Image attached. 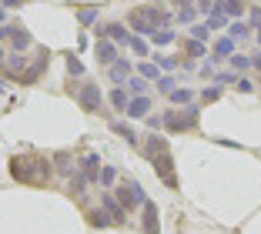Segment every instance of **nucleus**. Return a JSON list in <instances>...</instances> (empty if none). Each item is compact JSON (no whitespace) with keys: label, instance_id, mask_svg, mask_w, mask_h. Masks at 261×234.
I'll return each mask as SVG.
<instances>
[{"label":"nucleus","instance_id":"obj_1","mask_svg":"<svg viewBox=\"0 0 261 234\" xmlns=\"http://www.w3.org/2000/svg\"><path fill=\"white\" fill-rule=\"evenodd\" d=\"M10 174H14L20 184H47L50 181V161L47 158H14L10 161Z\"/></svg>","mask_w":261,"mask_h":234},{"label":"nucleus","instance_id":"obj_2","mask_svg":"<svg viewBox=\"0 0 261 234\" xmlns=\"http://www.w3.org/2000/svg\"><path fill=\"white\" fill-rule=\"evenodd\" d=\"M70 94L77 97L81 111H87V114H100V107H104V94H100V87H97V84H91V81L70 84Z\"/></svg>","mask_w":261,"mask_h":234},{"label":"nucleus","instance_id":"obj_3","mask_svg":"<svg viewBox=\"0 0 261 234\" xmlns=\"http://www.w3.org/2000/svg\"><path fill=\"white\" fill-rule=\"evenodd\" d=\"M111 191H114V197L121 201V207H124V211L138 207V204L144 207V201H147V197H144V191H141V184L134 181V177H127L124 184H117V188H111Z\"/></svg>","mask_w":261,"mask_h":234},{"label":"nucleus","instance_id":"obj_4","mask_svg":"<svg viewBox=\"0 0 261 234\" xmlns=\"http://www.w3.org/2000/svg\"><path fill=\"white\" fill-rule=\"evenodd\" d=\"M198 124V107H185V111H164V127L181 134V131H191Z\"/></svg>","mask_w":261,"mask_h":234},{"label":"nucleus","instance_id":"obj_5","mask_svg":"<svg viewBox=\"0 0 261 234\" xmlns=\"http://www.w3.org/2000/svg\"><path fill=\"white\" fill-rule=\"evenodd\" d=\"M154 171H158V177H161L168 188H177V174H174V158H171V151H161L154 154Z\"/></svg>","mask_w":261,"mask_h":234},{"label":"nucleus","instance_id":"obj_6","mask_svg":"<svg viewBox=\"0 0 261 234\" xmlns=\"http://www.w3.org/2000/svg\"><path fill=\"white\" fill-rule=\"evenodd\" d=\"M100 207L108 211V218L114 221V224H124V218H127V211L121 207V201H117L111 191H108V194H100Z\"/></svg>","mask_w":261,"mask_h":234},{"label":"nucleus","instance_id":"obj_7","mask_svg":"<svg viewBox=\"0 0 261 234\" xmlns=\"http://www.w3.org/2000/svg\"><path fill=\"white\" fill-rule=\"evenodd\" d=\"M94 54H97V64H104V67H111V64L121 61V57H117V44H111V40H97Z\"/></svg>","mask_w":261,"mask_h":234},{"label":"nucleus","instance_id":"obj_8","mask_svg":"<svg viewBox=\"0 0 261 234\" xmlns=\"http://www.w3.org/2000/svg\"><path fill=\"white\" fill-rule=\"evenodd\" d=\"M77 167H81V174H84L87 181H97V177H100V167H104V164H100V158H97V154H84Z\"/></svg>","mask_w":261,"mask_h":234},{"label":"nucleus","instance_id":"obj_9","mask_svg":"<svg viewBox=\"0 0 261 234\" xmlns=\"http://www.w3.org/2000/svg\"><path fill=\"white\" fill-rule=\"evenodd\" d=\"M108 77H111L114 84L130 81V77H134V67H130V61H127V57H121L117 64H111V67H108Z\"/></svg>","mask_w":261,"mask_h":234},{"label":"nucleus","instance_id":"obj_10","mask_svg":"<svg viewBox=\"0 0 261 234\" xmlns=\"http://www.w3.org/2000/svg\"><path fill=\"white\" fill-rule=\"evenodd\" d=\"M158 207H154L151 201H144V221H141V231L144 234H158Z\"/></svg>","mask_w":261,"mask_h":234},{"label":"nucleus","instance_id":"obj_11","mask_svg":"<svg viewBox=\"0 0 261 234\" xmlns=\"http://www.w3.org/2000/svg\"><path fill=\"white\" fill-rule=\"evenodd\" d=\"M147 111H151V97H130V104H127V117H147Z\"/></svg>","mask_w":261,"mask_h":234},{"label":"nucleus","instance_id":"obj_12","mask_svg":"<svg viewBox=\"0 0 261 234\" xmlns=\"http://www.w3.org/2000/svg\"><path fill=\"white\" fill-rule=\"evenodd\" d=\"M161 151H168V137L151 134V137H147V144H144V154H147V158H154V154H161Z\"/></svg>","mask_w":261,"mask_h":234},{"label":"nucleus","instance_id":"obj_13","mask_svg":"<svg viewBox=\"0 0 261 234\" xmlns=\"http://www.w3.org/2000/svg\"><path fill=\"white\" fill-rule=\"evenodd\" d=\"M108 100H111V107H114V111H127V104H130V94L124 91V87H114V91L108 94Z\"/></svg>","mask_w":261,"mask_h":234},{"label":"nucleus","instance_id":"obj_14","mask_svg":"<svg viewBox=\"0 0 261 234\" xmlns=\"http://www.w3.org/2000/svg\"><path fill=\"white\" fill-rule=\"evenodd\" d=\"M7 70H10V74H17V77H23V74H27V57H23V54L7 57Z\"/></svg>","mask_w":261,"mask_h":234},{"label":"nucleus","instance_id":"obj_15","mask_svg":"<svg viewBox=\"0 0 261 234\" xmlns=\"http://www.w3.org/2000/svg\"><path fill=\"white\" fill-rule=\"evenodd\" d=\"M171 97V104H185V107H191V100H194V94L188 91V87H174V91L168 94Z\"/></svg>","mask_w":261,"mask_h":234},{"label":"nucleus","instance_id":"obj_16","mask_svg":"<svg viewBox=\"0 0 261 234\" xmlns=\"http://www.w3.org/2000/svg\"><path fill=\"white\" fill-rule=\"evenodd\" d=\"M87 221H91L94 227H108V224H114V221L108 218V211H104V207H94V211H87Z\"/></svg>","mask_w":261,"mask_h":234},{"label":"nucleus","instance_id":"obj_17","mask_svg":"<svg viewBox=\"0 0 261 234\" xmlns=\"http://www.w3.org/2000/svg\"><path fill=\"white\" fill-rule=\"evenodd\" d=\"M127 91H130V97H144V94H147V81H144V77H130V81H127Z\"/></svg>","mask_w":261,"mask_h":234},{"label":"nucleus","instance_id":"obj_18","mask_svg":"<svg viewBox=\"0 0 261 234\" xmlns=\"http://www.w3.org/2000/svg\"><path fill=\"white\" fill-rule=\"evenodd\" d=\"M231 54H234V40H231V37H221L215 44V57L221 61V57H231Z\"/></svg>","mask_w":261,"mask_h":234},{"label":"nucleus","instance_id":"obj_19","mask_svg":"<svg viewBox=\"0 0 261 234\" xmlns=\"http://www.w3.org/2000/svg\"><path fill=\"white\" fill-rule=\"evenodd\" d=\"M97 181L104 184V188H114V181H117V171H114L111 164H104V167H100V177H97Z\"/></svg>","mask_w":261,"mask_h":234},{"label":"nucleus","instance_id":"obj_20","mask_svg":"<svg viewBox=\"0 0 261 234\" xmlns=\"http://www.w3.org/2000/svg\"><path fill=\"white\" fill-rule=\"evenodd\" d=\"M221 10H224V17H238L245 10V4L241 0H221Z\"/></svg>","mask_w":261,"mask_h":234},{"label":"nucleus","instance_id":"obj_21","mask_svg":"<svg viewBox=\"0 0 261 234\" xmlns=\"http://www.w3.org/2000/svg\"><path fill=\"white\" fill-rule=\"evenodd\" d=\"M141 77H144V81H161V70H158V64L144 61L141 64Z\"/></svg>","mask_w":261,"mask_h":234},{"label":"nucleus","instance_id":"obj_22","mask_svg":"<svg viewBox=\"0 0 261 234\" xmlns=\"http://www.w3.org/2000/svg\"><path fill=\"white\" fill-rule=\"evenodd\" d=\"M127 47H130L134 54H138V57H147V44L138 37V34H130V37H127Z\"/></svg>","mask_w":261,"mask_h":234},{"label":"nucleus","instance_id":"obj_23","mask_svg":"<svg viewBox=\"0 0 261 234\" xmlns=\"http://www.w3.org/2000/svg\"><path fill=\"white\" fill-rule=\"evenodd\" d=\"M111 127H114V134H121V137H124L127 144H138V134H134V131H130L127 124H117V121H114Z\"/></svg>","mask_w":261,"mask_h":234},{"label":"nucleus","instance_id":"obj_24","mask_svg":"<svg viewBox=\"0 0 261 234\" xmlns=\"http://www.w3.org/2000/svg\"><path fill=\"white\" fill-rule=\"evenodd\" d=\"M87 184H91V181H87V177H84L81 171H77V174H70V191H74V194H84V188H87Z\"/></svg>","mask_w":261,"mask_h":234},{"label":"nucleus","instance_id":"obj_25","mask_svg":"<svg viewBox=\"0 0 261 234\" xmlns=\"http://www.w3.org/2000/svg\"><path fill=\"white\" fill-rule=\"evenodd\" d=\"M54 161H57V167H61V171H64V174H77V171H74V167H77V164H70V154H67V151H61V154H57V158H54Z\"/></svg>","mask_w":261,"mask_h":234},{"label":"nucleus","instance_id":"obj_26","mask_svg":"<svg viewBox=\"0 0 261 234\" xmlns=\"http://www.w3.org/2000/svg\"><path fill=\"white\" fill-rule=\"evenodd\" d=\"M228 61H231V70H248V67H251V61H248L245 54H231Z\"/></svg>","mask_w":261,"mask_h":234},{"label":"nucleus","instance_id":"obj_27","mask_svg":"<svg viewBox=\"0 0 261 234\" xmlns=\"http://www.w3.org/2000/svg\"><path fill=\"white\" fill-rule=\"evenodd\" d=\"M151 40H154V44H171V40H174V31L161 27V31H154V34H151Z\"/></svg>","mask_w":261,"mask_h":234},{"label":"nucleus","instance_id":"obj_28","mask_svg":"<svg viewBox=\"0 0 261 234\" xmlns=\"http://www.w3.org/2000/svg\"><path fill=\"white\" fill-rule=\"evenodd\" d=\"M207 34H211V27H207V23H194V27H191V40H201V44H204Z\"/></svg>","mask_w":261,"mask_h":234},{"label":"nucleus","instance_id":"obj_29","mask_svg":"<svg viewBox=\"0 0 261 234\" xmlns=\"http://www.w3.org/2000/svg\"><path fill=\"white\" fill-rule=\"evenodd\" d=\"M248 31H251V27H248V23H231V40H241V37H248Z\"/></svg>","mask_w":261,"mask_h":234},{"label":"nucleus","instance_id":"obj_30","mask_svg":"<svg viewBox=\"0 0 261 234\" xmlns=\"http://www.w3.org/2000/svg\"><path fill=\"white\" fill-rule=\"evenodd\" d=\"M158 91H161V94H171V91H174V77H171V74H164L161 81H158Z\"/></svg>","mask_w":261,"mask_h":234},{"label":"nucleus","instance_id":"obj_31","mask_svg":"<svg viewBox=\"0 0 261 234\" xmlns=\"http://www.w3.org/2000/svg\"><path fill=\"white\" fill-rule=\"evenodd\" d=\"M188 54H191V57H201V54H204V44H201V40H188Z\"/></svg>","mask_w":261,"mask_h":234},{"label":"nucleus","instance_id":"obj_32","mask_svg":"<svg viewBox=\"0 0 261 234\" xmlns=\"http://www.w3.org/2000/svg\"><path fill=\"white\" fill-rule=\"evenodd\" d=\"M218 97H221V87H204V94H201L204 104H207V100H218Z\"/></svg>","mask_w":261,"mask_h":234},{"label":"nucleus","instance_id":"obj_33","mask_svg":"<svg viewBox=\"0 0 261 234\" xmlns=\"http://www.w3.org/2000/svg\"><path fill=\"white\" fill-rule=\"evenodd\" d=\"M177 20H181V23H191L194 20V7H181V10H177Z\"/></svg>","mask_w":261,"mask_h":234},{"label":"nucleus","instance_id":"obj_34","mask_svg":"<svg viewBox=\"0 0 261 234\" xmlns=\"http://www.w3.org/2000/svg\"><path fill=\"white\" fill-rule=\"evenodd\" d=\"M67 70L70 74H84V64L77 61V57H67Z\"/></svg>","mask_w":261,"mask_h":234},{"label":"nucleus","instance_id":"obj_35","mask_svg":"<svg viewBox=\"0 0 261 234\" xmlns=\"http://www.w3.org/2000/svg\"><path fill=\"white\" fill-rule=\"evenodd\" d=\"M94 17H97V7H87V10H81V23H91Z\"/></svg>","mask_w":261,"mask_h":234},{"label":"nucleus","instance_id":"obj_36","mask_svg":"<svg viewBox=\"0 0 261 234\" xmlns=\"http://www.w3.org/2000/svg\"><path fill=\"white\" fill-rule=\"evenodd\" d=\"M215 81H218V84H238V77L224 70V74H215Z\"/></svg>","mask_w":261,"mask_h":234},{"label":"nucleus","instance_id":"obj_37","mask_svg":"<svg viewBox=\"0 0 261 234\" xmlns=\"http://www.w3.org/2000/svg\"><path fill=\"white\" fill-rule=\"evenodd\" d=\"M147 127H151V131H161L164 127V117H147Z\"/></svg>","mask_w":261,"mask_h":234},{"label":"nucleus","instance_id":"obj_38","mask_svg":"<svg viewBox=\"0 0 261 234\" xmlns=\"http://www.w3.org/2000/svg\"><path fill=\"white\" fill-rule=\"evenodd\" d=\"M238 91H245V94H248V91H254V84L248 81V77H238Z\"/></svg>","mask_w":261,"mask_h":234},{"label":"nucleus","instance_id":"obj_39","mask_svg":"<svg viewBox=\"0 0 261 234\" xmlns=\"http://www.w3.org/2000/svg\"><path fill=\"white\" fill-rule=\"evenodd\" d=\"M158 64H161L164 70H174V64H177V61H174V57H158Z\"/></svg>","mask_w":261,"mask_h":234},{"label":"nucleus","instance_id":"obj_40","mask_svg":"<svg viewBox=\"0 0 261 234\" xmlns=\"http://www.w3.org/2000/svg\"><path fill=\"white\" fill-rule=\"evenodd\" d=\"M251 23H254V31H258V40H261V10H254V14H251Z\"/></svg>","mask_w":261,"mask_h":234},{"label":"nucleus","instance_id":"obj_41","mask_svg":"<svg viewBox=\"0 0 261 234\" xmlns=\"http://www.w3.org/2000/svg\"><path fill=\"white\" fill-rule=\"evenodd\" d=\"M0 4H4V7H20L23 0H0Z\"/></svg>","mask_w":261,"mask_h":234},{"label":"nucleus","instance_id":"obj_42","mask_svg":"<svg viewBox=\"0 0 261 234\" xmlns=\"http://www.w3.org/2000/svg\"><path fill=\"white\" fill-rule=\"evenodd\" d=\"M251 67H258V70H261V54H254V57H251Z\"/></svg>","mask_w":261,"mask_h":234},{"label":"nucleus","instance_id":"obj_43","mask_svg":"<svg viewBox=\"0 0 261 234\" xmlns=\"http://www.w3.org/2000/svg\"><path fill=\"white\" fill-rule=\"evenodd\" d=\"M0 64H7V50L4 47H0Z\"/></svg>","mask_w":261,"mask_h":234},{"label":"nucleus","instance_id":"obj_44","mask_svg":"<svg viewBox=\"0 0 261 234\" xmlns=\"http://www.w3.org/2000/svg\"><path fill=\"white\" fill-rule=\"evenodd\" d=\"M0 23H4V4H0Z\"/></svg>","mask_w":261,"mask_h":234}]
</instances>
